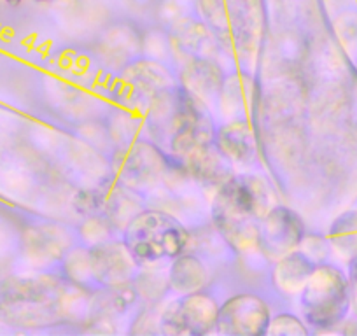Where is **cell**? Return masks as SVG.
<instances>
[{"label": "cell", "mask_w": 357, "mask_h": 336, "mask_svg": "<svg viewBox=\"0 0 357 336\" xmlns=\"http://www.w3.org/2000/svg\"><path fill=\"white\" fill-rule=\"evenodd\" d=\"M307 326L293 314H279L277 317L270 319L266 335L273 336H307Z\"/></svg>", "instance_id": "cell-18"}, {"label": "cell", "mask_w": 357, "mask_h": 336, "mask_svg": "<svg viewBox=\"0 0 357 336\" xmlns=\"http://www.w3.org/2000/svg\"><path fill=\"white\" fill-rule=\"evenodd\" d=\"M329 247L345 261L357 256V211H347L333 221L328 235Z\"/></svg>", "instance_id": "cell-16"}, {"label": "cell", "mask_w": 357, "mask_h": 336, "mask_svg": "<svg viewBox=\"0 0 357 336\" xmlns=\"http://www.w3.org/2000/svg\"><path fill=\"white\" fill-rule=\"evenodd\" d=\"M68 310V287L56 277H11L0 284V319L11 326H53Z\"/></svg>", "instance_id": "cell-2"}, {"label": "cell", "mask_w": 357, "mask_h": 336, "mask_svg": "<svg viewBox=\"0 0 357 336\" xmlns=\"http://www.w3.org/2000/svg\"><path fill=\"white\" fill-rule=\"evenodd\" d=\"M37 2H51V0H37Z\"/></svg>", "instance_id": "cell-22"}, {"label": "cell", "mask_w": 357, "mask_h": 336, "mask_svg": "<svg viewBox=\"0 0 357 336\" xmlns=\"http://www.w3.org/2000/svg\"><path fill=\"white\" fill-rule=\"evenodd\" d=\"M184 168L200 184L207 188H219L226 179L233 176L231 161L218 149L214 142L195 151L183 161Z\"/></svg>", "instance_id": "cell-11"}, {"label": "cell", "mask_w": 357, "mask_h": 336, "mask_svg": "<svg viewBox=\"0 0 357 336\" xmlns=\"http://www.w3.org/2000/svg\"><path fill=\"white\" fill-rule=\"evenodd\" d=\"M4 2H8V4H20L22 0H4Z\"/></svg>", "instance_id": "cell-21"}, {"label": "cell", "mask_w": 357, "mask_h": 336, "mask_svg": "<svg viewBox=\"0 0 357 336\" xmlns=\"http://www.w3.org/2000/svg\"><path fill=\"white\" fill-rule=\"evenodd\" d=\"M167 158L153 144L137 142L121 149L114 158L118 176L132 186H149L167 174Z\"/></svg>", "instance_id": "cell-10"}, {"label": "cell", "mask_w": 357, "mask_h": 336, "mask_svg": "<svg viewBox=\"0 0 357 336\" xmlns=\"http://www.w3.org/2000/svg\"><path fill=\"white\" fill-rule=\"evenodd\" d=\"M300 250L307 256L308 259L319 265V263L324 261L329 254V242H326L322 236L317 235H305V238L301 240Z\"/></svg>", "instance_id": "cell-19"}, {"label": "cell", "mask_w": 357, "mask_h": 336, "mask_svg": "<svg viewBox=\"0 0 357 336\" xmlns=\"http://www.w3.org/2000/svg\"><path fill=\"white\" fill-rule=\"evenodd\" d=\"M183 81L184 88L202 100H215L225 84L219 65L205 56L190 58L183 72Z\"/></svg>", "instance_id": "cell-12"}, {"label": "cell", "mask_w": 357, "mask_h": 336, "mask_svg": "<svg viewBox=\"0 0 357 336\" xmlns=\"http://www.w3.org/2000/svg\"><path fill=\"white\" fill-rule=\"evenodd\" d=\"M63 275L68 282L79 284V286H88L89 282H93L91 265H89V249H74L65 256Z\"/></svg>", "instance_id": "cell-17"}, {"label": "cell", "mask_w": 357, "mask_h": 336, "mask_svg": "<svg viewBox=\"0 0 357 336\" xmlns=\"http://www.w3.org/2000/svg\"><path fill=\"white\" fill-rule=\"evenodd\" d=\"M305 224L291 208L277 205L263 215L259 222L257 249L270 259H279L291 250H296L305 238Z\"/></svg>", "instance_id": "cell-8"}, {"label": "cell", "mask_w": 357, "mask_h": 336, "mask_svg": "<svg viewBox=\"0 0 357 336\" xmlns=\"http://www.w3.org/2000/svg\"><path fill=\"white\" fill-rule=\"evenodd\" d=\"M123 243L139 265H147L186 252L190 233L183 222L167 212L142 211L125 224Z\"/></svg>", "instance_id": "cell-3"}, {"label": "cell", "mask_w": 357, "mask_h": 336, "mask_svg": "<svg viewBox=\"0 0 357 336\" xmlns=\"http://www.w3.org/2000/svg\"><path fill=\"white\" fill-rule=\"evenodd\" d=\"M349 284H350V308L357 317V256L349 261Z\"/></svg>", "instance_id": "cell-20"}, {"label": "cell", "mask_w": 357, "mask_h": 336, "mask_svg": "<svg viewBox=\"0 0 357 336\" xmlns=\"http://www.w3.org/2000/svg\"><path fill=\"white\" fill-rule=\"evenodd\" d=\"M214 144L231 163H250L256 158V139L243 121H233L215 132Z\"/></svg>", "instance_id": "cell-13"}, {"label": "cell", "mask_w": 357, "mask_h": 336, "mask_svg": "<svg viewBox=\"0 0 357 336\" xmlns=\"http://www.w3.org/2000/svg\"><path fill=\"white\" fill-rule=\"evenodd\" d=\"M268 193L261 179L231 176L218 188L212 201V221L236 252H252L259 242V222L266 214Z\"/></svg>", "instance_id": "cell-1"}, {"label": "cell", "mask_w": 357, "mask_h": 336, "mask_svg": "<svg viewBox=\"0 0 357 336\" xmlns=\"http://www.w3.org/2000/svg\"><path fill=\"white\" fill-rule=\"evenodd\" d=\"M314 268L315 263L308 259L300 249L291 250L286 256L277 259L273 266V282L284 294L301 293Z\"/></svg>", "instance_id": "cell-14"}, {"label": "cell", "mask_w": 357, "mask_h": 336, "mask_svg": "<svg viewBox=\"0 0 357 336\" xmlns=\"http://www.w3.org/2000/svg\"><path fill=\"white\" fill-rule=\"evenodd\" d=\"M215 40L233 53H250L263 33V0H200Z\"/></svg>", "instance_id": "cell-4"}, {"label": "cell", "mask_w": 357, "mask_h": 336, "mask_svg": "<svg viewBox=\"0 0 357 336\" xmlns=\"http://www.w3.org/2000/svg\"><path fill=\"white\" fill-rule=\"evenodd\" d=\"M218 314V301L211 294L195 291L165 305L158 326L165 335H205L215 329Z\"/></svg>", "instance_id": "cell-6"}, {"label": "cell", "mask_w": 357, "mask_h": 336, "mask_svg": "<svg viewBox=\"0 0 357 336\" xmlns=\"http://www.w3.org/2000/svg\"><path fill=\"white\" fill-rule=\"evenodd\" d=\"M208 273L204 263L193 254H181L174 258L170 270H168V284L178 294L195 293L202 291L207 284Z\"/></svg>", "instance_id": "cell-15"}, {"label": "cell", "mask_w": 357, "mask_h": 336, "mask_svg": "<svg viewBox=\"0 0 357 336\" xmlns=\"http://www.w3.org/2000/svg\"><path fill=\"white\" fill-rule=\"evenodd\" d=\"M305 321L317 329L342 324L350 310L349 277L338 266L319 263L300 293Z\"/></svg>", "instance_id": "cell-5"}, {"label": "cell", "mask_w": 357, "mask_h": 336, "mask_svg": "<svg viewBox=\"0 0 357 336\" xmlns=\"http://www.w3.org/2000/svg\"><path fill=\"white\" fill-rule=\"evenodd\" d=\"M89 265L93 282L102 287L132 284L139 275L140 266L125 243L109 240L89 249Z\"/></svg>", "instance_id": "cell-9"}, {"label": "cell", "mask_w": 357, "mask_h": 336, "mask_svg": "<svg viewBox=\"0 0 357 336\" xmlns=\"http://www.w3.org/2000/svg\"><path fill=\"white\" fill-rule=\"evenodd\" d=\"M270 319V307L263 298L242 293L228 298L219 307L215 329L229 336H259L266 335Z\"/></svg>", "instance_id": "cell-7"}]
</instances>
